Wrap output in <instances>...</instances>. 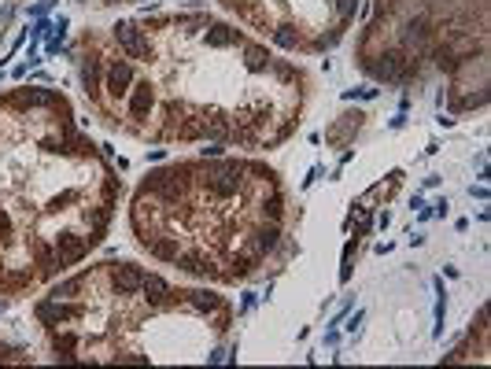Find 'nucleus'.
I'll return each mask as SVG.
<instances>
[{
	"label": "nucleus",
	"mask_w": 491,
	"mask_h": 369,
	"mask_svg": "<svg viewBox=\"0 0 491 369\" xmlns=\"http://www.w3.org/2000/svg\"><path fill=\"white\" fill-rule=\"evenodd\" d=\"M277 244H281V225L262 218V225H255V229H251V236H244V244H240V248H244L251 258H262V255H270V251L277 248Z\"/></svg>",
	"instance_id": "nucleus-1"
},
{
	"label": "nucleus",
	"mask_w": 491,
	"mask_h": 369,
	"mask_svg": "<svg viewBox=\"0 0 491 369\" xmlns=\"http://www.w3.org/2000/svg\"><path fill=\"white\" fill-rule=\"evenodd\" d=\"M111 30H115V41H118V48L126 56H133V59H148L152 56V41L140 34L133 22H115Z\"/></svg>",
	"instance_id": "nucleus-2"
},
{
	"label": "nucleus",
	"mask_w": 491,
	"mask_h": 369,
	"mask_svg": "<svg viewBox=\"0 0 491 369\" xmlns=\"http://www.w3.org/2000/svg\"><path fill=\"white\" fill-rule=\"evenodd\" d=\"M34 314H37L41 325L56 329V325H67V321H74L78 314H82V306H70V303H63V299H44V303H37Z\"/></svg>",
	"instance_id": "nucleus-3"
},
{
	"label": "nucleus",
	"mask_w": 491,
	"mask_h": 369,
	"mask_svg": "<svg viewBox=\"0 0 491 369\" xmlns=\"http://www.w3.org/2000/svg\"><path fill=\"white\" fill-rule=\"evenodd\" d=\"M130 85H133V67H130V59H111L107 63V92L111 96H126V92H130Z\"/></svg>",
	"instance_id": "nucleus-4"
},
{
	"label": "nucleus",
	"mask_w": 491,
	"mask_h": 369,
	"mask_svg": "<svg viewBox=\"0 0 491 369\" xmlns=\"http://www.w3.org/2000/svg\"><path fill=\"white\" fill-rule=\"evenodd\" d=\"M140 281H144V273H140L133 262L111 266V284L118 288V296H133V292H140Z\"/></svg>",
	"instance_id": "nucleus-5"
},
{
	"label": "nucleus",
	"mask_w": 491,
	"mask_h": 369,
	"mask_svg": "<svg viewBox=\"0 0 491 369\" xmlns=\"http://www.w3.org/2000/svg\"><path fill=\"white\" fill-rule=\"evenodd\" d=\"M203 41H207L211 48H233V44H244V34H240V30H233L229 22H207Z\"/></svg>",
	"instance_id": "nucleus-6"
},
{
	"label": "nucleus",
	"mask_w": 491,
	"mask_h": 369,
	"mask_svg": "<svg viewBox=\"0 0 491 369\" xmlns=\"http://www.w3.org/2000/svg\"><path fill=\"white\" fill-rule=\"evenodd\" d=\"M178 296L192 306V310H200V314H218L222 306H226V299L218 296V292H207V288H196V292H178Z\"/></svg>",
	"instance_id": "nucleus-7"
},
{
	"label": "nucleus",
	"mask_w": 491,
	"mask_h": 369,
	"mask_svg": "<svg viewBox=\"0 0 491 369\" xmlns=\"http://www.w3.org/2000/svg\"><path fill=\"white\" fill-rule=\"evenodd\" d=\"M152 103H155V89L148 82H137L130 89V118H148L152 115Z\"/></svg>",
	"instance_id": "nucleus-8"
},
{
	"label": "nucleus",
	"mask_w": 491,
	"mask_h": 369,
	"mask_svg": "<svg viewBox=\"0 0 491 369\" xmlns=\"http://www.w3.org/2000/svg\"><path fill=\"white\" fill-rule=\"evenodd\" d=\"M85 251H89V236H78V233H63V236H59V258H63V266L82 262Z\"/></svg>",
	"instance_id": "nucleus-9"
},
{
	"label": "nucleus",
	"mask_w": 491,
	"mask_h": 369,
	"mask_svg": "<svg viewBox=\"0 0 491 369\" xmlns=\"http://www.w3.org/2000/svg\"><path fill=\"white\" fill-rule=\"evenodd\" d=\"M140 292H144L148 306H166V303H170V296H174V288L163 281V277H155V273H148L144 281H140Z\"/></svg>",
	"instance_id": "nucleus-10"
},
{
	"label": "nucleus",
	"mask_w": 491,
	"mask_h": 369,
	"mask_svg": "<svg viewBox=\"0 0 491 369\" xmlns=\"http://www.w3.org/2000/svg\"><path fill=\"white\" fill-rule=\"evenodd\" d=\"M15 107H52L56 103V92L52 89H19L11 96Z\"/></svg>",
	"instance_id": "nucleus-11"
},
{
	"label": "nucleus",
	"mask_w": 491,
	"mask_h": 369,
	"mask_svg": "<svg viewBox=\"0 0 491 369\" xmlns=\"http://www.w3.org/2000/svg\"><path fill=\"white\" fill-rule=\"evenodd\" d=\"M178 266L185 273H192V277H214V258L211 255H178Z\"/></svg>",
	"instance_id": "nucleus-12"
},
{
	"label": "nucleus",
	"mask_w": 491,
	"mask_h": 369,
	"mask_svg": "<svg viewBox=\"0 0 491 369\" xmlns=\"http://www.w3.org/2000/svg\"><path fill=\"white\" fill-rule=\"evenodd\" d=\"M100 74H104L100 59H85V63H82V85H85L89 100H100Z\"/></svg>",
	"instance_id": "nucleus-13"
},
{
	"label": "nucleus",
	"mask_w": 491,
	"mask_h": 369,
	"mask_svg": "<svg viewBox=\"0 0 491 369\" xmlns=\"http://www.w3.org/2000/svg\"><path fill=\"white\" fill-rule=\"evenodd\" d=\"M244 70L248 74L270 70V56H266V48H259V44H244Z\"/></svg>",
	"instance_id": "nucleus-14"
},
{
	"label": "nucleus",
	"mask_w": 491,
	"mask_h": 369,
	"mask_svg": "<svg viewBox=\"0 0 491 369\" xmlns=\"http://www.w3.org/2000/svg\"><path fill=\"white\" fill-rule=\"evenodd\" d=\"M148 248H152V255H159V258H170V262H178V255H181V244H178V236H155L152 244H148Z\"/></svg>",
	"instance_id": "nucleus-15"
},
{
	"label": "nucleus",
	"mask_w": 491,
	"mask_h": 369,
	"mask_svg": "<svg viewBox=\"0 0 491 369\" xmlns=\"http://www.w3.org/2000/svg\"><path fill=\"white\" fill-rule=\"evenodd\" d=\"M34 251H37V258H41V273H44V277H52L56 270H63V258H59V255H52V248H48V244H37Z\"/></svg>",
	"instance_id": "nucleus-16"
},
{
	"label": "nucleus",
	"mask_w": 491,
	"mask_h": 369,
	"mask_svg": "<svg viewBox=\"0 0 491 369\" xmlns=\"http://www.w3.org/2000/svg\"><path fill=\"white\" fill-rule=\"evenodd\" d=\"M259 210H262V218H266V222H281V214H284V203H281V196H277V192H270V196H262Z\"/></svg>",
	"instance_id": "nucleus-17"
},
{
	"label": "nucleus",
	"mask_w": 491,
	"mask_h": 369,
	"mask_svg": "<svg viewBox=\"0 0 491 369\" xmlns=\"http://www.w3.org/2000/svg\"><path fill=\"white\" fill-rule=\"evenodd\" d=\"M274 41L281 44V48H296V44H299V30L292 22H281V26H274Z\"/></svg>",
	"instance_id": "nucleus-18"
},
{
	"label": "nucleus",
	"mask_w": 491,
	"mask_h": 369,
	"mask_svg": "<svg viewBox=\"0 0 491 369\" xmlns=\"http://www.w3.org/2000/svg\"><path fill=\"white\" fill-rule=\"evenodd\" d=\"M370 222H373V207H366V203H358L355 210H351V225H355V233L362 236L370 229Z\"/></svg>",
	"instance_id": "nucleus-19"
},
{
	"label": "nucleus",
	"mask_w": 491,
	"mask_h": 369,
	"mask_svg": "<svg viewBox=\"0 0 491 369\" xmlns=\"http://www.w3.org/2000/svg\"><path fill=\"white\" fill-rule=\"evenodd\" d=\"M436 292H439V299H436V336H443V318H447V292H443V277H436Z\"/></svg>",
	"instance_id": "nucleus-20"
},
{
	"label": "nucleus",
	"mask_w": 491,
	"mask_h": 369,
	"mask_svg": "<svg viewBox=\"0 0 491 369\" xmlns=\"http://www.w3.org/2000/svg\"><path fill=\"white\" fill-rule=\"evenodd\" d=\"M82 284H85V277H74V281L56 284V288H52V299H70L74 292H82Z\"/></svg>",
	"instance_id": "nucleus-21"
},
{
	"label": "nucleus",
	"mask_w": 491,
	"mask_h": 369,
	"mask_svg": "<svg viewBox=\"0 0 491 369\" xmlns=\"http://www.w3.org/2000/svg\"><path fill=\"white\" fill-rule=\"evenodd\" d=\"M351 258H355V240L343 248V266H340V281H351Z\"/></svg>",
	"instance_id": "nucleus-22"
},
{
	"label": "nucleus",
	"mask_w": 491,
	"mask_h": 369,
	"mask_svg": "<svg viewBox=\"0 0 491 369\" xmlns=\"http://www.w3.org/2000/svg\"><path fill=\"white\" fill-rule=\"evenodd\" d=\"M332 8H336V15H340V19L347 22V19H351V15H355V8H358V0H336V4H332Z\"/></svg>",
	"instance_id": "nucleus-23"
},
{
	"label": "nucleus",
	"mask_w": 491,
	"mask_h": 369,
	"mask_svg": "<svg viewBox=\"0 0 491 369\" xmlns=\"http://www.w3.org/2000/svg\"><path fill=\"white\" fill-rule=\"evenodd\" d=\"M270 70L277 74L281 82H292V78H296V74H292V67H288V63H281V59H270Z\"/></svg>",
	"instance_id": "nucleus-24"
},
{
	"label": "nucleus",
	"mask_w": 491,
	"mask_h": 369,
	"mask_svg": "<svg viewBox=\"0 0 491 369\" xmlns=\"http://www.w3.org/2000/svg\"><path fill=\"white\" fill-rule=\"evenodd\" d=\"M336 41H340V30H332V34H322L318 41H314V48H318V52H322V48H332Z\"/></svg>",
	"instance_id": "nucleus-25"
},
{
	"label": "nucleus",
	"mask_w": 491,
	"mask_h": 369,
	"mask_svg": "<svg viewBox=\"0 0 491 369\" xmlns=\"http://www.w3.org/2000/svg\"><path fill=\"white\" fill-rule=\"evenodd\" d=\"M200 155H203V159H222V144H207V148H200Z\"/></svg>",
	"instance_id": "nucleus-26"
},
{
	"label": "nucleus",
	"mask_w": 491,
	"mask_h": 369,
	"mask_svg": "<svg viewBox=\"0 0 491 369\" xmlns=\"http://www.w3.org/2000/svg\"><path fill=\"white\" fill-rule=\"evenodd\" d=\"M11 236V218H8V210H0V240Z\"/></svg>",
	"instance_id": "nucleus-27"
},
{
	"label": "nucleus",
	"mask_w": 491,
	"mask_h": 369,
	"mask_svg": "<svg viewBox=\"0 0 491 369\" xmlns=\"http://www.w3.org/2000/svg\"><path fill=\"white\" fill-rule=\"evenodd\" d=\"M362 318H366V314H362V310H355L351 318H347V332H358V325H362Z\"/></svg>",
	"instance_id": "nucleus-28"
},
{
	"label": "nucleus",
	"mask_w": 491,
	"mask_h": 369,
	"mask_svg": "<svg viewBox=\"0 0 491 369\" xmlns=\"http://www.w3.org/2000/svg\"><path fill=\"white\" fill-rule=\"evenodd\" d=\"M56 347H63V351H70V347H74V336H70V332H63V336H56Z\"/></svg>",
	"instance_id": "nucleus-29"
},
{
	"label": "nucleus",
	"mask_w": 491,
	"mask_h": 369,
	"mask_svg": "<svg viewBox=\"0 0 491 369\" xmlns=\"http://www.w3.org/2000/svg\"><path fill=\"white\" fill-rule=\"evenodd\" d=\"M255 306V292H244V303H240V310H251Z\"/></svg>",
	"instance_id": "nucleus-30"
},
{
	"label": "nucleus",
	"mask_w": 491,
	"mask_h": 369,
	"mask_svg": "<svg viewBox=\"0 0 491 369\" xmlns=\"http://www.w3.org/2000/svg\"><path fill=\"white\" fill-rule=\"evenodd\" d=\"M100 4H118V0H100Z\"/></svg>",
	"instance_id": "nucleus-31"
},
{
	"label": "nucleus",
	"mask_w": 491,
	"mask_h": 369,
	"mask_svg": "<svg viewBox=\"0 0 491 369\" xmlns=\"http://www.w3.org/2000/svg\"><path fill=\"white\" fill-rule=\"evenodd\" d=\"M140 4H152V0H140Z\"/></svg>",
	"instance_id": "nucleus-32"
},
{
	"label": "nucleus",
	"mask_w": 491,
	"mask_h": 369,
	"mask_svg": "<svg viewBox=\"0 0 491 369\" xmlns=\"http://www.w3.org/2000/svg\"><path fill=\"white\" fill-rule=\"evenodd\" d=\"M78 4H82V0H78Z\"/></svg>",
	"instance_id": "nucleus-33"
}]
</instances>
